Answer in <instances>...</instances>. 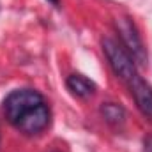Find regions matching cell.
I'll return each mask as SVG.
<instances>
[{
	"mask_svg": "<svg viewBox=\"0 0 152 152\" xmlns=\"http://www.w3.org/2000/svg\"><path fill=\"white\" fill-rule=\"evenodd\" d=\"M5 118L25 134H39L50 124V108L34 88L12 90L4 101Z\"/></svg>",
	"mask_w": 152,
	"mask_h": 152,
	"instance_id": "obj_1",
	"label": "cell"
},
{
	"mask_svg": "<svg viewBox=\"0 0 152 152\" xmlns=\"http://www.w3.org/2000/svg\"><path fill=\"white\" fill-rule=\"evenodd\" d=\"M103 51L113 69V73L124 83H131L134 78H138V71H136V66L133 62V57L118 44L115 42L113 39H103Z\"/></svg>",
	"mask_w": 152,
	"mask_h": 152,
	"instance_id": "obj_2",
	"label": "cell"
},
{
	"mask_svg": "<svg viewBox=\"0 0 152 152\" xmlns=\"http://www.w3.org/2000/svg\"><path fill=\"white\" fill-rule=\"evenodd\" d=\"M115 27H117V32H118V36L126 46V51L133 57V60H136L138 64H145L147 62V51H145L143 41L140 37L134 23L129 18L120 16L115 20Z\"/></svg>",
	"mask_w": 152,
	"mask_h": 152,
	"instance_id": "obj_3",
	"label": "cell"
},
{
	"mask_svg": "<svg viewBox=\"0 0 152 152\" xmlns=\"http://www.w3.org/2000/svg\"><path fill=\"white\" fill-rule=\"evenodd\" d=\"M127 87L131 88V94L134 96V101H136L138 108L142 110V113L147 115V117H152V90H151V87L140 76L134 78Z\"/></svg>",
	"mask_w": 152,
	"mask_h": 152,
	"instance_id": "obj_4",
	"label": "cell"
},
{
	"mask_svg": "<svg viewBox=\"0 0 152 152\" xmlns=\"http://www.w3.org/2000/svg\"><path fill=\"white\" fill-rule=\"evenodd\" d=\"M66 87L73 96L81 97V99H87V97L94 96V92H96L94 81H90L83 75H69L66 80Z\"/></svg>",
	"mask_w": 152,
	"mask_h": 152,
	"instance_id": "obj_5",
	"label": "cell"
},
{
	"mask_svg": "<svg viewBox=\"0 0 152 152\" xmlns=\"http://www.w3.org/2000/svg\"><path fill=\"white\" fill-rule=\"evenodd\" d=\"M99 112L103 115V118L112 126H122L126 120V110L117 103H103Z\"/></svg>",
	"mask_w": 152,
	"mask_h": 152,
	"instance_id": "obj_6",
	"label": "cell"
},
{
	"mask_svg": "<svg viewBox=\"0 0 152 152\" xmlns=\"http://www.w3.org/2000/svg\"><path fill=\"white\" fill-rule=\"evenodd\" d=\"M143 152H152V134L145 136L143 140Z\"/></svg>",
	"mask_w": 152,
	"mask_h": 152,
	"instance_id": "obj_7",
	"label": "cell"
},
{
	"mask_svg": "<svg viewBox=\"0 0 152 152\" xmlns=\"http://www.w3.org/2000/svg\"><path fill=\"white\" fill-rule=\"evenodd\" d=\"M48 2H51L53 5H58V0H48Z\"/></svg>",
	"mask_w": 152,
	"mask_h": 152,
	"instance_id": "obj_8",
	"label": "cell"
},
{
	"mask_svg": "<svg viewBox=\"0 0 152 152\" xmlns=\"http://www.w3.org/2000/svg\"><path fill=\"white\" fill-rule=\"evenodd\" d=\"M50 152H58V151H50Z\"/></svg>",
	"mask_w": 152,
	"mask_h": 152,
	"instance_id": "obj_9",
	"label": "cell"
}]
</instances>
